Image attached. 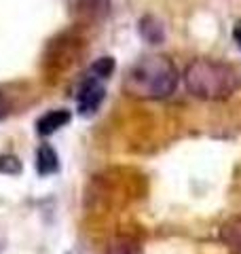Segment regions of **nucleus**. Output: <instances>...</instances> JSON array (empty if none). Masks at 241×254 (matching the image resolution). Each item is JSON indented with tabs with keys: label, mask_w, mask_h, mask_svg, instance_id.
Listing matches in <instances>:
<instances>
[{
	"label": "nucleus",
	"mask_w": 241,
	"mask_h": 254,
	"mask_svg": "<svg viewBox=\"0 0 241 254\" xmlns=\"http://www.w3.org/2000/svg\"><path fill=\"white\" fill-rule=\"evenodd\" d=\"M36 172L43 178L60 172V157L51 144H40L36 148Z\"/></svg>",
	"instance_id": "obj_5"
},
{
	"label": "nucleus",
	"mask_w": 241,
	"mask_h": 254,
	"mask_svg": "<svg viewBox=\"0 0 241 254\" xmlns=\"http://www.w3.org/2000/svg\"><path fill=\"white\" fill-rule=\"evenodd\" d=\"M140 36L150 45H161L165 38V26L155 15H146L140 19Z\"/></svg>",
	"instance_id": "obj_7"
},
{
	"label": "nucleus",
	"mask_w": 241,
	"mask_h": 254,
	"mask_svg": "<svg viewBox=\"0 0 241 254\" xmlns=\"http://www.w3.org/2000/svg\"><path fill=\"white\" fill-rule=\"evenodd\" d=\"M76 9L89 21H102L110 11V0H76Z\"/></svg>",
	"instance_id": "obj_8"
},
{
	"label": "nucleus",
	"mask_w": 241,
	"mask_h": 254,
	"mask_svg": "<svg viewBox=\"0 0 241 254\" xmlns=\"http://www.w3.org/2000/svg\"><path fill=\"white\" fill-rule=\"evenodd\" d=\"M106 254H144V252H142V246L135 242L133 237L120 235L108 244Z\"/></svg>",
	"instance_id": "obj_9"
},
{
	"label": "nucleus",
	"mask_w": 241,
	"mask_h": 254,
	"mask_svg": "<svg viewBox=\"0 0 241 254\" xmlns=\"http://www.w3.org/2000/svg\"><path fill=\"white\" fill-rule=\"evenodd\" d=\"M21 170L23 165L19 161V157H15L11 153L0 155V174H4V176H19Z\"/></svg>",
	"instance_id": "obj_11"
},
{
	"label": "nucleus",
	"mask_w": 241,
	"mask_h": 254,
	"mask_svg": "<svg viewBox=\"0 0 241 254\" xmlns=\"http://www.w3.org/2000/svg\"><path fill=\"white\" fill-rule=\"evenodd\" d=\"M220 240L233 254H241V214L224 222L220 229Z\"/></svg>",
	"instance_id": "obj_6"
},
{
	"label": "nucleus",
	"mask_w": 241,
	"mask_h": 254,
	"mask_svg": "<svg viewBox=\"0 0 241 254\" xmlns=\"http://www.w3.org/2000/svg\"><path fill=\"white\" fill-rule=\"evenodd\" d=\"M70 110L66 108H58V110H49V113H45L43 117L36 121V133L38 136H51V133H55L58 129H61V127H66L70 123Z\"/></svg>",
	"instance_id": "obj_4"
},
{
	"label": "nucleus",
	"mask_w": 241,
	"mask_h": 254,
	"mask_svg": "<svg viewBox=\"0 0 241 254\" xmlns=\"http://www.w3.org/2000/svg\"><path fill=\"white\" fill-rule=\"evenodd\" d=\"M6 115H9V102H6L2 95H0V121H2Z\"/></svg>",
	"instance_id": "obj_12"
},
{
	"label": "nucleus",
	"mask_w": 241,
	"mask_h": 254,
	"mask_svg": "<svg viewBox=\"0 0 241 254\" xmlns=\"http://www.w3.org/2000/svg\"><path fill=\"white\" fill-rule=\"evenodd\" d=\"M235 38H237V43H239V47H241V23L235 28Z\"/></svg>",
	"instance_id": "obj_13"
},
{
	"label": "nucleus",
	"mask_w": 241,
	"mask_h": 254,
	"mask_svg": "<svg viewBox=\"0 0 241 254\" xmlns=\"http://www.w3.org/2000/svg\"><path fill=\"white\" fill-rule=\"evenodd\" d=\"M184 87L203 102H220L241 89V68L235 64L197 58L182 74Z\"/></svg>",
	"instance_id": "obj_2"
},
{
	"label": "nucleus",
	"mask_w": 241,
	"mask_h": 254,
	"mask_svg": "<svg viewBox=\"0 0 241 254\" xmlns=\"http://www.w3.org/2000/svg\"><path fill=\"white\" fill-rule=\"evenodd\" d=\"M104 98H106V89L100 78L95 76H87L80 83L78 91H76V110L80 117H91L100 110Z\"/></svg>",
	"instance_id": "obj_3"
},
{
	"label": "nucleus",
	"mask_w": 241,
	"mask_h": 254,
	"mask_svg": "<svg viewBox=\"0 0 241 254\" xmlns=\"http://www.w3.org/2000/svg\"><path fill=\"white\" fill-rule=\"evenodd\" d=\"M178 81V68L167 55H144L125 72L123 91L138 100H163L176 91Z\"/></svg>",
	"instance_id": "obj_1"
},
{
	"label": "nucleus",
	"mask_w": 241,
	"mask_h": 254,
	"mask_svg": "<svg viewBox=\"0 0 241 254\" xmlns=\"http://www.w3.org/2000/svg\"><path fill=\"white\" fill-rule=\"evenodd\" d=\"M68 254H74V252H68Z\"/></svg>",
	"instance_id": "obj_14"
},
{
	"label": "nucleus",
	"mask_w": 241,
	"mask_h": 254,
	"mask_svg": "<svg viewBox=\"0 0 241 254\" xmlns=\"http://www.w3.org/2000/svg\"><path fill=\"white\" fill-rule=\"evenodd\" d=\"M115 60L112 58H100V60H95L93 62V66L89 70V76H95V78H108L112 72H115Z\"/></svg>",
	"instance_id": "obj_10"
}]
</instances>
